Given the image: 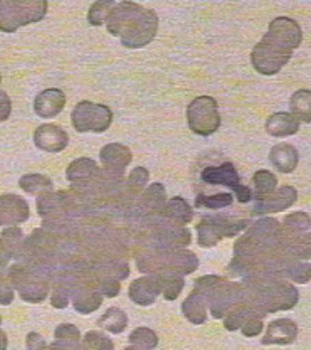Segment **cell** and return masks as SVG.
<instances>
[{"mask_svg":"<svg viewBox=\"0 0 311 350\" xmlns=\"http://www.w3.org/2000/svg\"><path fill=\"white\" fill-rule=\"evenodd\" d=\"M0 83H2V75H0Z\"/></svg>","mask_w":311,"mask_h":350,"instance_id":"56","label":"cell"},{"mask_svg":"<svg viewBox=\"0 0 311 350\" xmlns=\"http://www.w3.org/2000/svg\"><path fill=\"white\" fill-rule=\"evenodd\" d=\"M54 338L62 345H81V332L78 327L71 325V323H62L54 330Z\"/></svg>","mask_w":311,"mask_h":350,"instance_id":"44","label":"cell"},{"mask_svg":"<svg viewBox=\"0 0 311 350\" xmlns=\"http://www.w3.org/2000/svg\"><path fill=\"white\" fill-rule=\"evenodd\" d=\"M268 34L278 41L286 44L290 49H298L303 42V29L295 19L290 17H276L269 22Z\"/></svg>","mask_w":311,"mask_h":350,"instance_id":"18","label":"cell"},{"mask_svg":"<svg viewBox=\"0 0 311 350\" xmlns=\"http://www.w3.org/2000/svg\"><path fill=\"white\" fill-rule=\"evenodd\" d=\"M83 347L86 350H115V344L108 335L98 330H91L81 338Z\"/></svg>","mask_w":311,"mask_h":350,"instance_id":"42","label":"cell"},{"mask_svg":"<svg viewBox=\"0 0 311 350\" xmlns=\"http://www.w3.org/2000/svg\"><path fill=\"white\" fill-rule=\"evenodd\" d=\"M115 3L116 2H113V0L94 2L93 5L90 7V12H87V22H90L91 25H94V27L106 24L109 12H111V9L115 7Z\"/></svg>","mask_w":311,"mask_h":350,"instance_id":"43","label":"cell"},{"mask_svg":"<svg viewBox=\"0 0 311 350\" xmlns=\"http://www.w3.org/2000/svg\"><path fill=\"white\" fill-rule=\"evenodd\" d=\"M31 216V209L24 197L16 194L0 196V226H12L25 222Z\"/></svg>","mask_w":311,"mask_h":350,"instance_id":"15","label":"cell"},{"mask_svg":"<svg viewBox=\"0 0 311 350\" xmlns=\"http://www.w3.org/2000/svg\"><path fill=\"white\" fill-rule=\"evenodd\" d=\"M19 187L32 196H42L54 191L53 180L42 174H25L24 177H21Z\"/></svg>","mask_w":311,"mask_h":350,"instance_id":"36","label":"cell"},{"mask_svg":"<svg viewBox=\"0 0 311 350\" xmlns=\"http://www.w3.org/2000/svg\"><path fill=\"white\" fill-rule=\"evenodd\" d=\"M47 9L46 0H0V31L16 32L19 27L42 21Z\"/></svg>","mask_w":311,"mask_h":350,"instance_id":"5","label":"cell"},{"mask_svg":"<svg viewBox=\"0 0 311 350\" xmlns=\"http://www.w3.org/2000/svg\"><path fill=\"white\" fill-rule=\"evenodd\" d=\"M14 301V288L5 275H0V305L7 306Z\"/></svg>","mask_w":311,"mask_h":350,"instance_id":"47","label":"cell"},{"mask_svg":"<svg viewBox=\"0 0 311 350\" xmlns=\"http://www.w3.org/2000/svg\"><path fill=\"white\" fill-rule=\"evenodd\" d=\"M298 337V325L290 319H278L271 322L265 337L261 338L262 345H288L293 344Z\"/></svg>","mask_w":311,"mask_h":350,"instance_id":"23","label":"cell"},{"mask_svg":"<svg viewBox=\"0 0 311 350\" xmlns=\"http://www.w3.org/2000/svg\"><path fill=\"white\" fill-rule=\"evenodd\" d=\"M228 282H229V280L224 278V276H217V275L200 276V278H197L195 283H193V290L192 291H193V293L199 295L200 298H204L207 306H208L212 298H214L215 295H217L219 291L222 290V286H224V284Z\"/></svg>","mask_w":311,"mask_h":350,"instance_id":"33","label":"cell"},{"mask_svg":"<svg viewBox=\"0 0 311 350\" xmlns=\"http://www.w3.org/2000/svg\"><path fill=\"white\" fill-rule=\"evenodd\" d=\"M100 160L103 163V169L124 174L128 163H131V160H133V153L126 145L108 144L101 148Z\"/></svg>","mask_w":311,"mask_h":350,"instance_id":"24","label":"cell"},{"mask_svg":"<svg viewBox=\"0 0 311 350\" xmlns=\"http://www.w3.org/2000/svg\"><path fill=\"white\" fill-rule=\"evenodd\" d=\"M7 345H9V338H7L5 332L0 328V350H7Z\"/></svg>","mask_w":311,"mask_h":350,"instance_id":"53","label":"cell"},{"mask_svg":"<svg viewBox=\"0 0 311 350\" xmlns=\"http://www.w3.org/2000/svg\"><path fill=\"white\" fill-rule=\"evenodd\" d=\"M269 162L278 172L291 174L298 167L299 153L295 145L291 144H278L276 147L271 148Z\"/></svg>","mask_w":311,"mask_h":350,"instance_id":"25","label":"cell"},{"mask_svg":"<svg viewBox=\"0 0 311 350\" xmlns=\"http://www.w3.org/2000/svg\"><path fill=\"white\" fill-rule=\"evenodd\" d=\"M281 251V222L274 217H261L246 228V234L234 244V258H256Z\"/></svg>","mask_w":311,"mask_h":350,"instance_id":"2","label":"cell"},{"mask_svg":"<svg viewBox=\"0 0 311 350\" xmlns=\"http://www.w3.org/2000/svg\"><path fill=\"white\" fill-rule=\"evenodd\" d=\"M163 217H167L168 221L175 222V224H189L193 219V209L185 199L182 197H172L170 200H167L163 209L160 211Z\"/></svg>","mask_w":311,"mask_h":350,"instance_id":"30","label":"cell"},{"mask_svg":"<svg viewBox=\"0 0 311 350\" xmlns=\"http://www.w3.org/2000/svg\"><path fill=\"white\" fill-rule=\"evenodd\" d=\"M157 280L160 283V290H162L163 297L168 301L177 300L178 295L182 293L185 286V280L182 275H177V273H155Z\"/></svg>","mask_w":311,"mask_h":350,"instance_id":"34","label":"cell"},{"mask_svg":"<svg viewBox=\"0 0 311 350\" xmlns=\"http://www.w3.org/2000/svg\"><path fill=\"white\" fill-rule=\"evenodd\" d=\"M189 129L199 137H211L221 126V113L217 101L212 96H197L187 107Z\"/></svg>","mask_w":311,"mask_h":350,"instance_id":"7","label":"cell"},{"mask_svg":"<svg viewBox=\"0 0 311 350\" xmlns=\"http://www.w3.org/2000/svg\"><path fill=\"white\" fill-rule=\"evenodd\" d=\"M244 297H246V286L243 283L228 282L222 286V290L212 298L207 306V312H211L214 319H224V315L232 306L244 301Z\"/></svg>","mask_w":311,"mask_h":350,"instance_id":"13","label":"cell"},{"mask_svg":"<svg viewBox=\"0 0 311 350\" xmlns=\"http://www.w3.org/2000/svg\"><path fill=\"white\" fill-rule=\"evenodd\" d=\"M262 320L265 319H261V317H252V319H249L239 330L243 332L244 337H256V335L261 334L262 327H265L262 325Z\"/></svg>","mask_w":311,"mask_h":350,"instance_id":"48","label":"cell"},{"mask_svg":"<svg viewBox=\"0 0 311 350\" xmlns=\"http://www.w3.org/2000/svg\"><path fill=\"white\" fill-rule=\"evenodd\" d=\"M299 125L301 123L288 111H280L271 115L266 120V131L271 137H291V135L298 133Z\"/></svg>","mask_w":311,"mask_h":350,"instance_id":"28","label":"cell"},{"mask_svg":"<svg viewBox=\"0 0 311 350\" xmlns=\"http://www.w3.org/2000/svg\"><path fill=\"white\" fill-rule=\"evenodd\" d=\"M145 10V7H141L137 2H118L115 3V7L109 12L108 21H106V27L108 32L115 38H120L123 34L124 29L131 24L141 12Z\"/></svg>","mask_w":311,"mask_h":350,"instance_id":"16","label":"cell"},{"mask_svg":"<svg viewBox=\"0 0 311 350\" xmlns=\"http://www.w3.org/2000/svg\"><path fill=\"white\" fill-rule=\"evenodd\" d=\"M38 214L44 219H53L75 213L79 207L78 199L68 191H51L38 196Z\"/></svg>","mask_w":311,"mask_h":350,"instance_id":"12","label":"cell"},{"mask_svg":"<svg viewBox=\"0 0 311 350\" xmlns=\"http://www.w3.org/2000/svg\"><path fill=\"white\" fill-rule=\"evenodd\" d=\"M293 57V49L266 32L251 53V63L259 75L273 76L280 72Z\"/></svg>","mask_w":311,"mask_h":350,"instance_id":"6","label":"cell"},{"mask_svg":"<svg viewBox=\"0 0 311 350\" xmlns=\"http://www.w3.org/2000/svg\"><path fill=\"white\" fill-rule=\"evenodd\" d=\"M91 261H93L91 273L94 276H106V278H115L122 282L130 275V265L122 258H100V260Z\"/></svg>","mask_w":311,"mask_h":350,"instance_id":"27","label":"cell"},{"mask_svg":"<svg viewBox=\"0 0 311 350\" xmlns=\"http://www.w3.org/2000/svg\"><path fill=\"white\" fill-rule=\"evenodd\" d=\"M25 345H27V350H49L46 338L38 332H29L27 338H25Z\"/></svg>","mask_w":311,"mask_h":350,"instance_id":"49","label":"cell"},{"mask_svg":"<svg viewBox=\"0 0 311 350\" xmlns=\"http://www.w3.org/2000/svg\"><path fill=\"white\" fill-rule=\"evenodd\" d=\"M252 182H254V194H252V199L256 202L259 200H265L266 197H269L276 191V185H278V178L276 175L269 170H258L252 177Z\"/></svg>","mask_w":311,"mask_h":350,"instance_id":"37","label":"cell"},{"mask_svg":"<svg viewBox=\"0 0 311 350\" xmlns=\"http://www.w3.org/2000/svg\"><path fill=\"white\" fill-rule=\"evenodd\" d=\"M148 247H185L192 243V234L184 226L172 221L148 229Z\"/></svg>","mask_w":311,"mask_h":350,"instance_id":"11","label":"cell"},{"mask_svg":"<svg viewBox=\"0 0 311 350\" xmlns=\"http://www.w3.org/2000/svg\"><path fill=\"white\" fill-rule=\"evenodd\" d=\"M32 138H34V145L39 150L49 153H59L66 150L69 144L68 131L61 129L59 125H53V123L38 126Z\"/></svg>","mask_w":311,"mask_h":350,"instance_id":"17","label":"cell"},{"mask_svg":"<svg viewBox=\"0 0 311 350\" xmlns=\"http://www.w3.org/2000/svg\"><path fill=\"white\" fill-rule=\"evenodd\" d=\"M98 323L109 334H122L128 325V315L118 306H111V308L106 310L105 315L101 317Z\"/></svg>","mask_w":311,"mask_h":350,"instance_id":"38","label":"cell"},{"mask_svg":"<svg viewBox=\"0 0 311 350\" xmlns=\"http://www.w3.org/2000/svg\"><path fill=\"white\" fill-rule=\"evenodd\" d=\"M100 172L101 167L93 159L81 157V159H76L69 163V167L66 169V178L71 182V187H79V185L96 180Z\"/></svg>","mask_w":311,"mask_h":350,"instance_id":"22","label":"cell"},{"mask_svg":"<svg viewBox=\"0 0 311 350\" xmlns=\"http://www.w3.org/2000/svg\"><path fill=\"white\" fill-rule=\"evenodd\" d=\"M130 344L141 350H153L159 345V335L152 328L138 327L130 334Z\"/></svg>","mask_w":311,"mask_h":350,"instance_id":"41","label":"cell"},{"mask_svg":"<svg viewBox=\"0 0 311 350\" xmlns=\"http://www.w3.org/2000/svg\"><path fill=\"white\" fill-rule=\"evenodd\" d=\"M0 238H2L3 243L7 244L10 253H12V260H17V256H19L21 253L22 243H24V234H22L21 229L16 228V226L7 228L5 231H2V236H0Z\"/></svg>","mask_w":311,"mask_h":350,"instance_id":"45","label":"cell"},{"mask_svg":"<svg viewBox=\"0 0 311 350\" xmlns=\"http://www.w3.org/2000/svg\"><path fill=\"white\" fill-rule=\"evenodd\" d=\"M246 286V297L244 301L258 310L266 317V313L288 312L295 308L299 300V291L295 284L286 280H274V282Z\"/></svg>","mask_w":311,"mask_h":350,"instance_id":"3","label":"cell"},{"mask_svg":"<svg viewBox=\"0 0 311 350\" xmlns=\"http://www.w3.org/2000/svg\"><path fill=\"white\" fill-rule=\"evenodd\" d=\"M66 107V94L59 88H47L34 100V111L41 118H54Z\"/></svg>","mask_w":311,"mask_h":350,"instance_id":"20","label":"cell"},{"mask_svg":"<svg viewBox=\"0 0 311 350\" xmlns=\"http://www.w3.org/2000/svg\"><path fill=\"white\" fill-rule=\"evenodd\" d=\"M94 284H96L98 291L108 298L118 297L120 290H122V284H120L118 280L106 278V276H94Z\"/></svg>","mask_w":311,"mask_h":350,"instance_id":"46","label":"cell"},{"mask_svg":"<svg viewBox=\"0 0 311 350\" xmlns=\"http://www.w3.org/2000/svg\"><path fill=\"white\" fill-rule=\"evenodd\" d=\"M252 317H261V319H265L262 313H259L258 310L252 308V306L246 304V301H241V304L232 306V308H230L224 315L226 330L229 332L239 330V328L243 327L249 319H252Z\"/></svg>","mask_w":311,"mask_h":350,"instance_id":"31","label":"cell"},{"mask_svg":"<svg viewBox=\"0 0 311 350\" xmlns=\"http://www.w3.org/2000/svg\"><path fill=\"white\" fill-rule=\"evenodd\" d=\"M234 204V196L228 194V192H221V194H197L195 197V207H206V209H224V207H229Z\"/></svg>","mask_w":311,"mask_h":350,"instance_id":"40","label":"cell"},{"mask_svg":"<svg viewBox=\"0 0 311 350\" xmlns=\"http://www.w3.org/2000/svg\"><path fill=\"white\" fill-rule=\"evenodd\" d=\"M291 115L299 123H311V91L298 90L290 100Z\"/></svg>","mask_w":311,"mask_h":350,"instance_id":"35","label":"cell"},{"mask_svg":"<svg viewBox=\"0 0 311 350\" xmlns=\"http://www.w3.org/2000/svg\"><path fill=\"white\" fill-rule=\"evenodd\" d=\"M71 123L79 133H103L111 126L113 109L93 101H79L71 113Z\"/></svg>","mask_w":311,"mask_h":350,"instance_id":"9","label":"cell"},{"mask_svg":"<svg viewBox=\"0 0 311 350\" xmlns=\"http://www.w3.org/2000/svg\"><path fill=\"white\" fill-rule=\"evenodd\" d=\"M141 209H144L145 216L148 214H157L163 209L167 202V191H165V185L160 184V182H155V184L148 185L144 192H141L140 199Z\"/></svg>","mask_w":311,"mask_h":350,"instance_id":"29","label":"cell"},{"mask_svg":"<svg viewBox=\"0 0 311 350\" xmlns=\"http://www.w3.org/2000/svg\"><path fill=\"white\" fill-rule=\"evenodd\" d=\"M135 260L137 268L146 275L168 271L187 276L199 268V258L185 247H146Z\"/></svg>","mask_w":311,"mask_h":350,"instance_id":"1","label":"cell"},{"mask_svg":"<svg viewBox=\"0 0 311 350\" xmlns=\"http://www.w3.org/2000/svg\"><path fill=\"white\" fill-rule=\"evenodd\" d=\"M202 180L211 185H224V187L236 189L241 185V177L237 172L236 165L232 162L219 163V165H208L200 174Z\"/></svg>","mask_w":311,"mask_h":350,"instance_id":"21","label":"cell"},{"mask_svg":"<svg viewBox=\"0 0 311 350\" xmlns=\"http://www.w3.org/2000/svg\"><path fill=\"white\" fill-rule=\"evenodd\" d=\"M284 278H290L291 282L306 284L311 278V268L310 261L296 260V258H290L288 261L286 269H284Z\"/></svg>","mask_w":311,"mask_h":350,"instance_id":"39","label":"cell"},{"mask_svg":"<svg viewBox=\"0 0 311 350\" xmlns=\"http://www.w3.org/2000/svg\"><path fill=\"white\" fill-rule=\"evenodd\" d=\"M234 192H236L237 202L246 204L249 200H252V191L249 187H246V185H237V187L234 189Z\"/></svg>","mask_w":311,"mask_h":350,"instance_id":"52","label":"cell"},{"mask_svg":"<svg viewBox=\"0 0 311 350\" xmlns=\"http://www.w3.org/2000/svg\"><path fill=\"white\" fill-rule=\"evenodd\" d=\"M10 260H12V253H10V250L3 243L2 238H0V275H5L7 269H9Z\"/></svg>","mask_w":311,"mask_h":350,"instance_id":"51","label":"cell"},{"mask_svg":"<svg viewBox=\"0 0 311 350\" xmlns=\"http://www.w3.org/2000/svg\"><path fill=\"white\" fill-rule=\"evenodd\" d=\"M296 200H298V191L293 185H283L269 197H266L265 200L256 202V206L252 207V214L254 216H268V214L283 213V211L290 209L293 204H296Z\"/></svg>","mask_w":311,"mask_h":350,"instance_id":"14","label":"cell"},{"mask_svg":"<svg viewBox=\"0 0 311 350\" xmlns=\"http://www.w3.org/2000/svg\"><path fill=\"white\" fill-rule=\"evenodd\" d=\"M0 325H2V317H0Z\"/></svg>","mask_w":311,"mask_h":350,"instance_id":"55","label":"cell"},{"mask_svg":"<svg viewBox=\"0 0 311 350\" xmlns=\"http://www.w3.org/2000/svg\"><path fill=\"white\" fill-rule=\"evenodd\" d=\"M182 313L193 325H202L207 320V304L197 293H190L182 304Z\"/></svg>","mask_w":311,"mask_h":350,"instance_id":"32","label":"cell"},{"mask_svg":"<svg viewBox=\"0 0 311 350\" xmlns=\"http://www.w3.org/2000/svg\"><path fill=\"white\" fill-rule=\"evenodd\" d=\"M124 350H141V349H138V347H133V345H131V347H126Z\"/></svg>","mask_w":311,"mask_h":350,"instance_id":"54","label":"cell"},{"mask_svg":"<svg viewBox=\"0 0 311 350\" xmlns=\"http://www.w3.org/2000/svg\"><path fill=\"white\" fill-rule=\"evenodd\" d=\"M10 113H12V101L10 96L5 91L0 90V123L7 122L10 118Z\"/></svg>","mask_w":311,"mask_h":350,"instance_id":"50","label":"cell"},{"mask_svg":"<svg viewBox=\"0 0 311 350\" xmlns=\"http://www.w3.org/2000/svg\"><path fill=\"white\" fill-rule=\"evenodd\" d=\"M247 217H236L232 214H208L202 216L195 226L197 244L200 247H214L221 239L234 238L246 231Z\"/></svg>","mask_w":311,"mask_h":350,"instance_id":"4","label":"cell"},{"mask_svg":"<svg viewBox=\"0 0 311 350\" xmlns=\"http://www.w3.org/2000/svg\"><path fill=\"white\" fill-rule=\"evenodd\" d=\"M7 278H9L12 288H16L21 298L27 304H42L51 291V283L32 273L27 266L16 262L7 269Z\"/></svg>","mask_w":311,"mask_h":350,"instance_id":"8","label":"cell"},{"mask_svg":"<svg viewBox=\"0 0 311 350\" xmlns=\"http://www.w3.org/2000/svg\"><path fill=\"white\" fill-rule=\"evenodd\" d=\"M160 293H162V290H160V283L155 275H146L141 276V278L133 280L130 288H128V298H130L133 304L141 306L155 304V300L159 298Z\"/></svg>","mask_w":311,"mask_h":350,"instance_id":"19","label":"cell"},{"mask_svg":"<svg viewBox=\"0 0 311 350\" xmlns=\"http://www.w3.org/2000/svg\"><path fill=\"white\" fill-rule=\"evenodd\" d=\"M159 31V16L155 10L145 9L120 36V41L128 49H140L155 39Z\"/></svg>","mask_w":311,"mask_h":350,"instance_id":"10","label":"cell"},{"mask_svg":"<svg viewBox=\"0 0 311 350\" xmlns=\"http://www.w3.org/2000/svg\"><path fill=\"white\" fill-rule=\"evenodd\" d=\"M101 304H103V295L98 291L94 280L91 283L84 284L83 288H79L75 293V297H72V306H75L76 312L81 313V315L96 312L101 306Z\"/></svg>","mask_w":311,"mask_h":350,"instance_id":"26","label":"cell"}]
</instances>
